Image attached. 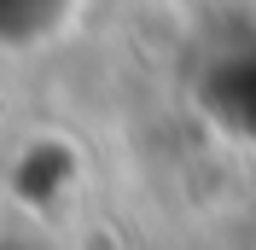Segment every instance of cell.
<instances>
[{"instance_id":"cell-1","label":"cell","mask_w":256,"mask_h":250,"mask_svg":"<svg viewBox=\"0 0 256 250\" xmlns=\"http://www.w3.org/2000/svg\"><path fill=\"white\" fill-rule=\"evenodd\" d=\"M0 250H6V244H0Z\"/></svg>"}]
</instances>
